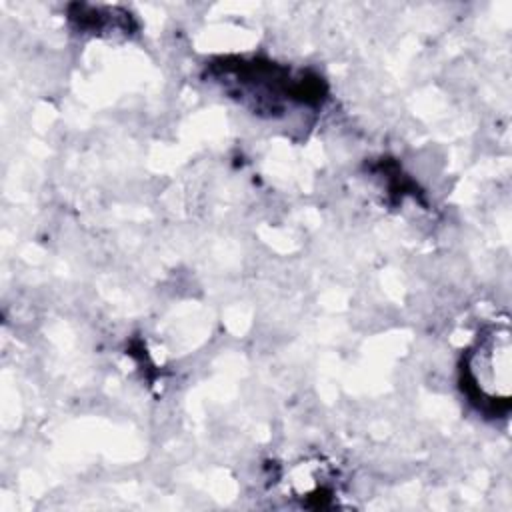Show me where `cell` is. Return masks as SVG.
<instances>
[{
    "label": "cell",
    "instance_id": "1",
    "mask_svg": "<svg viewBox=\"0 0 512 512\" xmlns=\"http://www.w3.org/2000/svg\"><path fill=\"white\" fill-rule=\"evenodd\" d=\"M462 388L488 416H500L512 394V340L506 322L486 326L462 356Z\"/></svg>",
    "mask_w": 512,
    "mask_h": 512
},
{
    "label": "cell",
    "instance_id": "2",
    "mask_svg": "<svg viewBox=\"0 0 512 512\" xmlns=\"http://www.w3.org/2000/svg\"><path fill=\"white\" fill-rule=\"evenodd\" d=\"M222 82L238 86V98L254 100L256 108L268 110V114L278 112L284 98L288 102H310L320 96V82L316 78L292 76L288 68L260 60L224 64Z\"/></svg>",
    "mask_w": 512,
    "mask_h": 512
}]
</instances>
